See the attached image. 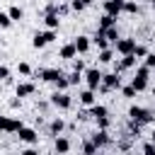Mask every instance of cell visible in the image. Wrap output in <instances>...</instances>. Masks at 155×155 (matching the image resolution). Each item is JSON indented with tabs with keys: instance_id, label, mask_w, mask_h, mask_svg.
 Instances as JSON below:
<instances>
[{
	"instance_id": "cell-8",
	"label": "cell",
	"mask_w": 155,
	"mask_h": 155,
	"mask_svg": "<svg viewBox=\"0 0 155 155\" xmlns=\"http://www.w3.org/2000/svg\"><path fill=\"white\" fill-rule=\"evenodd\" d=\"M114 51H116V53H121V56H128V53H133V51H136V39H131V36H126V39H119V41L114 44Z\"/></svg>"
},
{
	"instance_id": "cell-4",
	"label": "cell",
	"mask_w": 155,
	"mask_h": 155,
	"mask_svg": "<svg viewBox=\"0 0 155 155\" xmlns=\"http://www.w3.org/2000/svg\"><path fill=\"white\" fill-rule=\"evenodd\" d=\"M56 41V29H44V31H36L34 39H31V46L34 48H44L46 44Z\"/></svg>"
},
{
	"instance_id": "cell-27",
	"label": "cell",
	"mask_w": 155,
	"mask_h": 155,
	"mask_svg": "<svg viewBox=\"0 0 155 155\" xmlns=\"http://www.w3.org/2000/svg\"><path fill=\"white\" fill-rule=\"evenodd\" d=\"M53 85H56V90H58V92H65V90L70 87V82H68V75H61V78H58Z\"/></svg>"
},
{
	"instance_id": "cell-35",
	"label": "cell",
	"mask_w": 155,
	"mask_h": 155,
	"mask_svg": "<svg viewBox=\"0 0 155 155\" xmlns=\"http://www.w3.org/2000/svg\"><path fill=\"white\" fill-rule=\"evenodd\" d=\"M94 121H97V128H104V131H107V128H109V124H111V119H109V116H102V119H94Z\"/></svg>"
},
{
	"instance_id": "cell-31",
	"label": "cell",
	"mask_w": 155,
	"mask_h": 155,
	"mask_svg": "<svg viewBox=\"0 0 155 155\" xmlns=\"http://www.w3.org/2000/svg\"><path fill=\"white\" fill-rule=\"evenodd\" d=\"M17 73H19V75H24V78H27V75H31V65H29V63H24V61H22V63H19V65H17Z\"/></svg>"
},
{
	"instance_id": "cell-40",
	"label": "cell",
	"mask_w": 155,
	"mask_h": 155,
	"mask_svg": "<svg viewBox=\"0 0 155 155\" xmlns=\"http://www.w3.org/2000/svg\"><path fill=\"white\" fill-rule=\"evenodd\" d=\"M19 155H39V150H36L34 145H29V148H24V150H22Z\"/></svg>"
},
{
	"instance_id": "cell-32",
	"label": "cell",
	"mask_w": 155,
	"mask_h": 155,
	"mask_svg": "<svg viewBox=\"0 0 155 155\" xmlns=\"http://www.w3.org/2000/svg\"><path fill=\"white\" fill-rule=\"evenodd\" d=\"M133 56H136V58H145V56H148V48H145L143 44H136V51H133Z\"/></svg>"
},
{
	"instance_id": "cell-16",
	"label": "cell",
	"mask_w": 155,
	"mask_h": 155,
	"mask_svg": "<svg viewBox=\"0 0 155 155\" xmlns=\"http://www.w3.org/2000/svg\"><path fill=\"white\" fill-rule=\"evenodd\" d=\"M92 44H94V46H97L99 51H104V48H111V46H109L111 41L107 39V34H104V29H99V27H97V34H94V39H92Z\"/></svg>"
},
{
	"instance_id": "cell-28",
	"label": "cell",
	"mask_w": 155,
	"mask_h": 155,
	"mask_svg": "<svg viewBox=\"0 0 155 155\" xmlns=\"http://www.w3.org/2000/svg\"><path fill=\"white\" fill-rule=\"evenodd\" d=\"M97 150H99V148H97L92 140H85V143H82V153H85V155H97Z\"/></svg>"
},
{
	"instance_id": "cell-43",
	"label": "cell",
	"mask_w": 155,
	"mask_h": 155,
	"mask_svg": "<svg viewBox=\"0 0 155 155\" xmlns=\"http://www.w3.org/2000/svg\"><path fill=\"white\" fill-rule=\"evenodd\" d=\"M143 2H150V5H153V2H155V0H143Z\"/></svg>"
},
{
	"instance_id": "cell-15",
	"label": "cell",
	"mask_w": 155,
	"mask_h": 155,
	"mask_svg": "<svg viewBox=\"0 0 155 155\" xmlns=\"http://www.w3.org/2000/svg\"><path fill=\"white\" fill-rule=\"evenodd\" d=\"M73 44H75L78 53H87V51H90V46H92V39H90V36H85V34H78V36L73 39Z\"/></svg>"
},
{
	"instance_id": "cell-13",
	"label": "cell",
	"mask_w": 155,
	"mask_h": 155,
	"mask_svg": "<svg viewBox=\"0 0 155 155\" xmlns=\"http://www.w3.org/2000/svg\"><path fill=\"white\" fill-rule=\"evenodd\" d=\"M34 92H36V85H34V82H17V87H15V94H17L19 99L31 97Z\"/></svg>"
},
{
	"instance_id": "cell-25",
	"label": "cell",
	"mask_w": 155,
	"mask_h": 155,
	"mask_svg": "<svg viewBox=\"0 0 155 155\" xmlns=\"http://www.w3.org/2000/svg\"><path fill=\"white\" fill-rule=\"evenodd\" d=\"M138 10H140V5H138L136 0H126V2H124V12H128V15H138Z\"/></svg>"
},
{
	"instance_id": "cell-5",
	"label": "cell",
	"mask_w": 155,
	"mask_h": 155,
	"mask_svg": "<svg viewBox=\"0 0 155 155\" xmlns=\"http://www.w3.org/2000/svg\"><path fill=\"white\" fill-rule=\"evenodd\" d=\"M22 126H24L22 119H17V116H0V131H5V133H17Z\"/></svg>"
},
{
	"instance_id": "cell-17",
	"label": "cell",
	"mask_w": 155,
	"mask_h": 155,
	"mask_svg": "<svg viewBox=\"0 0 155 155\" xmlns=\"http://www.w3.org/2000/svg\"><path fill=\"white\" fill-rule=\"evenodd\" d=\"M87 116H92V119H102V116H109V109L104 107V104H92V107H87Z\"/></svg>"
},
{
	"instance_id": "cell-19",
	"label": "cell",
	"mask_w": 155,
	"mask_h": 155,
	"mask_svg": "<svg viewBox=\"0 0 155 155\" xmlns=\"http://www.w3.org/2000/svg\"><path fill=\"white\" fill-rule=\"evenodd\" d=\"M44 24H46V29H58V27H61V15L46 12V15H44Z\"/></svg>"
},
{
	"instance_id": "cell-29",
	"label": "cell",
	"mask_w": 155,
	"mask_h": 155,
	"mask_svg": "<svg viewBox=\"0 0 155 155\" xmlns=\"http://www.w3.org/2000/svg\"><path fill=\"white\" fill-rule=\"evenodd\" d=\"M121 94H124L126 99H133V97H136L138 92L133 90V85H121Z\"/></svg>"
},
{
	"instance_id": "cell-10",
	"label": "cell",
	"mask_w": 155,
	"mask_h": 155,
	"mask_svg": "<svg viewBox=\"0 0 155 155\" xmlns=\"http://www.w3.org/2000/svg\"><path fill=\"white\" fill-rule=\"evenodd\" d=\"M36 75L44 80V82H56L61 75H65V73H61L58 68H41V70H36Z\"/></svg>"
},
{
	"instance_id": "cell-7",
	"label": "cell",
	"mask_w": 155,
	"mask_h": 155,
	"mask_svg": "<svg viewBox=\"0 0 155 155\" xmlns=\"http://www.w3.org/2000/svg\"><path fill=\"white\" fill-rule=\"evenodd\" d=\"M17 138H19L22 143H27V145H36V143H39V131H34V128H29V126H22V128L17 131Z\"/></svg>"
},
{
	"instance_id": "cell-18",
	"label": "cell",
	"mask_w": 155,
	"mask_h": 155,
	"mask_svg": "<svg viewBox=\"0 0 155 155\" xmlns=\"http://www.w3.org/2000/svg\"><path fill=\"white\" fill-rule=\"evenodd\" d=\"M58 56H61V58H65V61H73V58L78 56L75 44H73V41H70V44H63V46H61V51H58Z\"/></svg>"
},
{
	"instance_id": "cell-6",
	"label": "cell",
	"mask_w": 155,
	"mask_h": 155,
	"mask_svg": "<svg viewBox=\"0 0 155 155\" xmlns=\"http://www.w3.org/2000/svg\"><path fill=\"white\" fill-rule=\"evenodd\" d=\"M51 104H53L56 109H70V107H73V97H70L68 92H58V90H56V92L51 94Z\"/></svg>"
},
{
	"instance_id": "cell-21",
	"label": "cell",
	"mask_w": 155,
	"mask_h": 155,
	"mask_svg": "<svg viewBox=\"0 0 155 155\" xmlns=\"http://www.w3.org/2000/svg\"><path fill=\"white\" fill-rule=\"evenodd\" d=\"M63 128H65V121H63L61 116H56V119L48 124V131H51V136H61V133H63Z\"/></svg>"
},
{
	"instance_id": "cell-41",
	"label": "cell",
	"mask_w": 155,
	"mask_h": 155,
	"mask_svg": "<svg viewBox=\"0 0 155 155\" xmlns=\"http://www.w3.org/2000/svg\"><path fill=\"white\" fill-rule=\"evenodd\" d=\"M65 12H68V5H58V15H61V17H63V15H65Z\"/></svg>"
},
{
	"instance_id": "cell-14",
	"label": "cell",
	"mask_w": 155,
	"mask_h": 155,
	"mask_svg": "<svg viewBox=\"0 0 155 155\" xmlns=\"http://www.w3.org/2000/svg\"><path fill=\"white\" fill-rule=\"evenodd\" d=\"M78 99H80V104L82 107H92V104H97V90H82L80 94H78Z\"/></svg>"
},
{
	"instance_id": "cell-39",
	"label": "cell",
	"mask_w": 155,
	"mask_h": 155,
	"mask_svg": "<svg viewBox=\"0 0 155 155\" xmlns=\"http://www.w3.org/2000/svg\"><path fill=\"white\" fill-rule=\"evenodd\" d=\"M7 78H10V68L7 65H0V82H5Z\"/></svg>"
},
{
	"instance_id": "cell-22",
	"label": "cell",
	"mask_w": 155,
	"mask_h": 155,
	"mask_svg": "<svg viewBox=\"0 0 155 155\" xmlns=\"http://www.w3.org/2000/svg\"><path fill=\"white\" fill-rule=\"evenodd\" d=\"M7 15L12 17V22H19V19H24V10H22L19 5H12V7L7 10Z\"/></svg>"
},
{
	"instance_id": "cell-30",
	"label": "cell",
	"mask_w": 155,
	"mask_h": 155,
	"mask_svg": "<svg viewBox=\"0 0 155 155\" xmlns=\"http://www.w3.org/2000/svg\"><path fill=\"white\" fill-rule=\"evenodd\" d=\"M12 27V17L7 12H0V29H10Z\"/></svg>"
},
{
	"instance_id": "cell-3",
	"label": "cell",
	"mask_w": 155,
	"mask_h": 155,
	"mask_svg": "<svg viewBox=\"0 0 155 155\" xmlns=\"http://www.w3.org/2000/svg\"><path fill=\"white\" fill-rule=\"evenodd\" d=\"M102 70L99 68H85V73H82V80L87 82V87L90 90H99V85H102Z\"/></svg>"
},
{
	"instance_id": "cell-38",
	"label": "cell",
	"mask_w": 155,
	"mask_h": 155,
	"mask_svg": "<svg viewBox=\"0 0 155 155\" xmlns=\"http://www.w3.org/2000/svg\"><path fill=\"white\" fill-rule=\"evenodd\" d=\"M145 65H148L150 70H155V53H148V56H145Z\"/></svg>"
},
{
	"instance_id": "cell-26",
	"label": "cell",
	"mask_w": 155,
	"mask_h": 155,
	"mask_svg": "<svg viewBox=\"0 0 155 155\" xmlns=\"http://www.w3.org/2000/svg\"><path fill=\"white\" fill-rule=\"evenodd\" d=\"M104 34H107V39H109L111 44H116V41L121 39V36H119V29H116V24H114V27H109V29H104Z\"/></svg>"
},
{
	"instance_id": "cell-34",
	"label": "cell",
	"mask_w": 155,
	"mask_h": 155,
	"mask_svg": "<svg viewBox=\"0 0 155 155\" xmlns=\"http://www.w3.org/2000/svg\"><path fill=\"white\" fill-rule=\"evenodd\" d=\"M82 80V73H78V70H73V73H68V82L70 85H78Z\"/></svg>"
},
{
	"instance_id": "cell-36",
	"label": "cell",
	"mask_w": 155,
	"mask_h": 155,
	"mask_svg": "<svg viewBox=\"0 0 155 155\" xmlns=\"http://www.w3.org/2000/svg\"><path fill=\"white\" fill-rule=\"evenodd\" d=\"M143 155H155V143H153V140H148V143L143 145Z\"/></svg>"
},
{
	"instance_id": "cell-2",
	"label": "cell",
	"mask_w": 155,
	"mask_h": 155,
	"mask_svg": "<svg viewBox=\"0 0 155 155\" xmlns=\"http://www.w3.org/2000/svg\"><path fill=\"white\" fill-rule=\"evenodd\" d=\"M111 90H121V75L114 70V73H104L102 75V85H99V92H111Z\"/></svg>"
},
{
	"instance_id": "cell-11",
	"label": "cell",
	"mask_w": 155,
	"mask_h": 155,
	"mask_svg": "<svg viewBox=\"0 0 155 155\" xmlns=\"http://www.w3.org/2000/svg\"><path fill=\"white\" fill-rule=\"evenodd\" d=\"M97 148H104V145H109L111 143V136H109V131H104V128H97L94 133H92V138H90Z\"/></svg>"
},
{
	"instance_id": "cell-42",
	"label": "cell",
	"mask_w": 155,
	"mask_h": 155,
	"mask_svg": "<svg viewBox=\"0 0 155 155\" xmlns=\"http://www.w3.org/2000/svg\"><path fill=\"white\" fill-rule=\"evenodd\" d=\"M150 140H153V143H155V128H153V133H150Z\"/></svg>"
},
{
	"instance_id": "cell-24",
	"label": "cell",
	"mask_w": 155,
	"mask_h": 155,
	"mask_svg": "<svg viewBox=\"0 0 155 155\" xmlns=\"http://www.w3.org/2000/svg\"><path fill=\"white\" fill-rule=\"evenodd\" d=\"M97 61H99V63H111V61H114V48H104V51H99Z\"/></svg>"
},
{
	"instance_id": "cell-9",
	"label": "cell",
	"mask_w": 155,
	"mask_h": 155,
	"mask_svg": "<svg viewBox=\"0 0 155 155\" xmlns=\"http://www.w3.org/2000/svg\"><path fill=\"white\" fill-rule=\"evenodd\" d=\"M124 2H126V0H104V2H102V10H104L107 15H111V17H119V15L124 12Z\"/></svg>"
},
{
	"instance_id": "cell-33",
	"label": "cell",
	"mask_w": 155,
	"mask_h": 155,
	"mask_svg": "<svg viewBox=\"0 0 155 155\" xmlns=\"http://www.w3.org/2000/svg\"><path fill=\"white\" fill-rule=\"evenodd\" d=\"M73 70H78V73H85V61L75 56V58H73Z\"/></svg>"
},
{
	"instance_id": "cell-37",
	"label": "cell",
	"mask_w": 155,
	"mask_h": 155,
	"mask_svg": "<svg viewBox=\"0 0 155 155\" xmlns=\"http://www.w3.org/2000/svg\"><path fill=\"white\" fill-rule=\"evenodd\" d=\"M70 7H73L75 12H82V10H85V2H82V0H73V2H70Z\"/></svg>"
},
{
	"instance_id": "cell-1",
	"label": "cell",
	"mask_w": 155,
	"mask_h": 155,
	"mask_svg": "<svg viewBox=\"0 0 155 155\" xmlns=\"http://www.w3.org/2000/svg\"><path fill=\"white\" fill-rule=\"evenodd\" d=\"M128 119H131V121H136V124H140V126H145V124L155 121V114H153L150 109H145V107L131 104V107H128Z\"/></svg>"
},
{
	"instance_id": "cell-46",
	"label": "cell",
	"mask_w": 155,
	"mask_h": 155,
	"mask_svg": "<svg viewBox=\"0 0 155 155\" xmlns=\"http://www.w3.org/2000/svg\"><path fill=\"white\" fill-rule=\"evenodd\" d=\"M153 75H155V70H153Z\"/></svg>"
},
{
	"instance_id": "cell-45",
	"label": "cell",
	"mask_w": 155,
	"mask_h": 155,
	"mask_svg": "<svg viewBox=\"0 0 155 155\" xmlns=\"http://www.w3.org/2000/svg\"><path fill=\"white\" fill-rule=\"evenodd\" d=\"M153 97H155V90H153Z\"/></svg>"
},
{
	"instance_id": "cell-44",
	"label": "cell",
	"mask_w": 155,
	"mask_h": 155,
	"mask_svg": "<svg viewBox=\"0 0 155 155\" xmlns=\"http://www.w3.org/2000/svg\"><path fill=\"white\" fill-rule=\"evenodd\" d=\"M153 12H155V2H153Z\"/></svg>"
},
{
	"instance_id": "cell-20",
	"label": "cell",
	"mask_w": 155,
	"mask_h": 155,
	"mask_svg": "<svg viewBox=\"0 0 155 155\" xmlns=\"http://www.w3.org/2000/svg\"><path fill=\"white\" fill-rule=\"evenodd\" d=\"M131 85H133V90H136V92H143V90H148V78H143V75H138V73H136V75L131 78Z\"/></svg>"
},
{
	"instance_id": "cell-12",
	"label": "cell",
	"mask_w": 155,
	"mask_h": 155,
	"mask_svg": "<svg viewBox=\"0 0 155 155\" xmlns=\"http://www.w3.org/2000/svg\"><path fill=\"white\" fill-rule=\"evenodd\" d=\"M53 153L56 155H68L70 153V140L61 133V136H56V140H53Z\"/></svg>"
},
{
	"instance_id": "cell-23",
	"label": "cell",
	"mask_w": 155,
	"mask_h": 155,
	"mask_svg": "<svg viewBox=\"0 0 155 155\" xmlns=\"http://www.w3.org/2000/svg\"><path fill=\"white\" fill-rule=\"evenodd\" d=\"M114 24H116V17H111V15H107V12L99 17V29H109V27H114Z\"/></svg>"
}]
</instances>
